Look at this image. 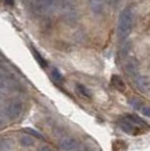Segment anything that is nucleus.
I'll list each match as a JSON object with an SVG mask.
<instances>
[{
    "mask_svg": "<svg viewBox=\"0 0 150 151\" xmlns=\"http://www.w3.org/2000/svg\"><path fill=\"white\" fill-rule=\"evenodd\" d=\"M134 83L137 86V88L141 93H150V78L147 76H137L134 78Z\"/></svg>",
    "mask_w": 150,
    "mask_h": 151,
    "instance_id": "5",
    "label": "nucleus"
},
{
    "mask_svg": "<svg viewBox=\"0 0 150 151\" xmlns=\"http://www.w3.org/2000/svg\"><path fill=\"white\" fill-rule=\"evenodd\" d=\"M112 83L118 90H121V91L124 90V82L122 81V79L120 77H118V76H114L112 78Z\"/></svg>",
    "mask_w": 150,
    "mask_h": 151,
    "instance_id": "12",
    "label": "nucleus"
},
{
    "mask_svg": "<svg viewBox=\"0 0 150 151\" xmlns=\"http://www.w3.org/2000/svg\"><path fill=\"white\" fill-rule=\"evenodd\" d=\"M76 89H77V93L79 95H81L82 97H86V98H90V91L88 90L84 85H80V83H78L77 86H76Z\"/></svg>",
    "mask_w": 150,
    "mask_h": 151,
    "instance_id": "13",
    "label": "nucleus"
},
{
    "mask_svg": "<svg viewBox=\"0 0 150 151\" xmlns=\"http://www.w3.org/2000/svg\"><path fill=\"white\" fill-rule=\"evenodd\" d=\"M32 52H33V55H34V58H35V60L38 62V64H40L42 68H46V67H48V63H46V61H45V59H44V58L38 53V51L35 50V49H32Z\"/></svg>",
    "mask_w": 150,
    "mask_h": 151,
    "instance_id": "11",
    "label": "nucleus"
},
{
    "mask_svg": "<svg viewBox=\"0 0 150 151\" xmlns=\"http://www.w3.org/2000/svg\"><path fill=\"white\" fill-rule=\"evenodd\" d=\"M23 109V104L18 99H14L6 107V114L7 117L9 120H16L18 117Z\"/></svg>",
    "mask_w": 150,
    "mask_h": 151,
    "instance_id": "4",
    "label": "nucleus"
},
{
    "mask_svg": "<svg viewBox=\"0 0 150 151\" xmlns=\"http://www.w3.org/2000/svg\"><path fill=\"white\" fill-rule=\"evenodd\" d=\"M59 9L63 18L69 23H75L78 19V12L74 0H60Z\"/></svg>",
    "mask_w": 150,
    "mask_h": 151,
    "instance_id": "3",
    "label": "nucleus"
},
{
    "mask_svg": "<svg viewBox=\"0 0 150 151\" xmlns=\"http://www.w3.org/2000/svg\"><path fill=\"white\" fill-rule=\"evenodd\" d=\"M13 148V142L12 140L7 138H4L0 142V151H10Z\"/></svg>",
    "mask_w": 150,
    "mask_h": 151,
    "instance_id": "10",
    "label": "nucleus"
},
{
    "mask_svg": "<svg viewBox=\"0 0 150 151\" xmlns=\"http://www.w3.org/2000/svg\"><path fill=\"white\" fill-rule=\"evenodd\" d=\"M120 127L124 131V132L129 133V134H132V135H136L138 134V130L139 127L136 125V123H133L131 120H129L128 117H125V120H121L119 122Z\"/></svg>",
    "mask_w": 150,
    "mask_h": 151,
    "instance_id": "6",
    "label": "nucleus"
},
{
    "mask_svg": "<svg viewBox=\"0 0 150 151\" xmlns=\"http://www.w3.org/2000/svg\"><path fill=\"white\" fill-rule=\"evenodd\" d=\"M5 2H6V5H8V6H13L14 5V0H5Z\"/></svg>",
    "mask_w": 150,
    "mask_h": 151,
    "instance_id": "21",
    "label": "nucleus"
},
{
    "mask_svg": "<svg viewBox=\"0 0 150 151\" xmlns=\"http://www.w3.org/2000/svg\"><path fill=\"white\" fill-rule=\"evenodd\" d=\"M24 131H25L26 133H30L33 137H36V138H38V139H43V135H42L41 133H38V131H34L31 127H26V129H24Z\"/></svg>",
    "mask_w": 150,
    "mask_h": 151,
    "instance_id": "16",
    "label": "nucleus"
},
{
    "mask_svg": "<svg viewBox=\"0 0 150 151\" xmlns=\"http://www.w3.org/2000/svg\"><path fill=\"white\" fill-rule=\"evenodd\" d=\"M52 77H53L54 81H56V82H61L63 80L62 75L60 73V71H59L58 69H53V70H52Z\"/></svg>",
    "mask_w": 150,
    "mask_h": 151,
    "instance_id": "15",
    "label": "nucleus"
},
{
    "mask_svg": "<svg viewBox=\"0 0 150 151\" xmlns=\"http://www.w3.org/2000/svg\"><path fill=\"white\" fill-rule=\"evenodd\" d=\"M140 111L142 112V114H144V116H148V117H150V107L142 106V108H141Z\"/></svg>",
    "mask_w": 150,
    "mask_h": 151,
    "instance_id": "18",
    "label": "nucleus"
},
{
    "mask_svg": "<svg viewBox=\"0 0 150 151\" xmlns=\"http://www.w3.org/2000/svg\"><path fill=\"white\" fill-rule=\"evenodd\" d=\"M125 70H126V72L129 75L134 77V78L137 76H139V68H138V64L134 61H130V62L128 63L126 67H125Z\"/></svg>",
    "mask_w": 150,
    "mask_h": 151,
    "instance_id": "9",
    "label": "nucleus"
},
{
    "mask_svg": "<svg viewBox=\"0 0 150 151\" xmlns=\"http://www.w3.org/2000/svg\"><path fill=\"white\" fill-rule=\"evenodd\" d=\"M121 0H108V2L111 4V5H113V6H115V5H118Z\"/></svg>",
    "mask_w": 150,
    "mask_h": 151,
    "instance_id": "19",
    "label": "nucleus"
},
{
    "mask_svg": "<svg viewBox=\"0 0 150 151\" xmlns=\"http://www.w3.org/2000/svg\"><path fill=\"white\" fill-rule=\"evenodd\" d=\"M60 0H34L32 9L38 15H49L59 9Z\"/></svg>",
    "mask_w": 150,
    "mask_h": 151,
    "instance_id": "1",
    "label": "nucleus"
},
{
    "mask_svg": "<svg viewBox=\"0 0 150 151\" xmlns=\"http://www.w3.org/2000/svg\"><path fill=\"white\" fill-rule=\"evenodd\" d=\"M131 104L136 109H141V108H142V106H141V101H138V99H132Z\"/></svg>",
    "mask_w": 150,
    "mask_h": 151,
    "instance_id": "17",
    "label": "nucleus"
},
{
    "mask_svg": "<svg viewBox=\"0 0 150 151\" xmlns=\"http://www.w3.org/2000/svg\"><path fill=\"white\" fill-rule=\"evenodd\" d=\"M132 26H133V15H132L130 9H124L119 18V34L121 38H125L130 32L132 31Z\"/></svg>",
    "mask_w": 150,
    "mask_h": 151,
    "instance_id": "2",
    "label": "nucleus"
},
{
    "mask_svg": "<svg viewBox=\"0 0 150 151\" xmlns=\"http://www.w3.org/2000/svg\"><path fill=\"white\" fill-rule=\"evenodd\" d=\"M20 145H23V147H27L28 148V147L34 145V139L31 135H24L20 139Z\"/></svg>",
    "mask_w": 150,
    "mask_h": 151,
    "instance_id": "14",
    "label": "nucleus"
},
{
    "mask_svg": "<svg viewBox=\"0 0 150 151\" xmlns=\"http://www.w3.org/2000/svg\"><path fill=\"white\" fill-rule=\"evenodd\" d=\"M40 151H52V149L49 148V147H42V148L40 149Z\"/></svg>",
    "mask_w": 150,
    "mask_h": 151,
    "instance_id": "20",
    "label": "nucleus"
},
{
    "mask_svg": "<svg viewBox=\"0 0 150 151\" xmlns=\"http://www.w3.org/2000/svg\"><path fill=\"white\" fill-rule=\"evenodd\" d=\"M88 4H89V7L94 14L98 15V14H102L104 12V7H105L104 0H89Z\"/></svg>",
    "mask_w": 150,
    "mask_h": 151,
    "instance_id": "8",
    "label": "nucleus"
},
{
    "mask_svg": "<svg viewBox=\"0 0 150 151\" xmlns=\"http://www.w3.org/2000/svg\"><path fill=\"white\" fill-rule=\"evenodd\" d=\"M78 141L74 138H66L62 139L60 142H59V148L63 151H72L76 150L78 148Z\"/></svg>",
    "mask_w": 150,
    "mask_h": 151,
    "instance_id": "7",
    "label": "nucleus"
}]
</instances>
